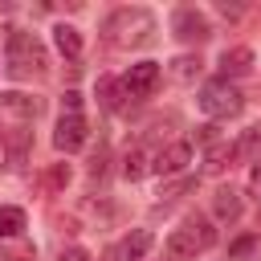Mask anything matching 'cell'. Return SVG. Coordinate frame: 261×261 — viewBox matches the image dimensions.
I'll list each match as a JSON object with an SVG mask.
<instances>
[{
    "label": "cell",
    "instance_id": "cell-1",
    "mask_svg": "<svg viewBox=\"0 0 261 261\" xmlns=\"http://www.w3.org/2000/svg\"><path fill=\"white\" fill-rule=\"evenodd\" d=\"M151 33H155V16L147 8H118L102 24L106 45H114V49H139L151 41Z\"/></svg>",
    "mask_w": 261,
    "mask_h": 261
},
{
    "label": "cell",
    "instance_id": "cell-2",
    "mask_svg": "<svg viewBox=\"0 0 261 261\" xmlns=\"http://www.w3.org/2000/svg\"><path fill=\"white\" fill-rule=\"evenodd\" d=\"M45 65H49L45 45H41L33 33L12 29V33H8V73H12V77H29V73H41Z\"/></svg>",
    "mask_w": 261,
    "mask_h": 261
},
{
    "label": "cell",
    "instance_id": "cell-3",
    "mask_svg": "<svg viewBox=\"0 0 261 261\" xmlns=\"http://www.w3.org/2000/svg\"><path fill=\"white\" fill-rule=\"evenodd\" d=\"M216 241V228L204 220V216H188L171 237H167V253H171V261H192L200 249H208Z\"/></svg>",
    "mask_w": 261,
    "mask_h": 261
},
{
    "label": "cell",
    "instance_id": "cell-4",
    "mask_svg": "<svg viewBox=\"0 0 261 261\" xmlns=\"http://www.w3.org/2000/svg\"><path fill=\"white\" fill-rule=\"evenodd\" d=\"M200 110L212 114V118H232V114L245 110V94H241L232 82L216 77V82H208V86L200 90Z\"/></svg>",
    "mask_w": 261,
    "mask_h": 261
},
{
    "label": "cell",
    "instance_id": "cell-5",
    "mask_svg": "<svg viewBox=\"0 0 261 261\" xmlns=\"http://www.w3.org/2000/svg\"><path fill=\"white\" fill-rule=\"evenodd\" d=\"M171 33H175L179 41L196 45V41H208V37H212V24H208V16L196 12V8H179V12L171 16Z\"/></svg>",
    "mask_w": 261,
    "mask_h": 261
},
{
    "label": "cell",
    "instance_id": "cell-6",
    "mask_svg": "<svg viewBox=\"0 0 261 261\" xmlns=\"http://www.w3.org/2000/svg\"><path fill=\"white\" fill-rule=\"evenodd\" d=\"M155 86H159V65H155V61H139V65H130V73L122 77L126 98H151Z\"/></svg>",
    "mask_w": 261,
    "mask_h": 261
},
{
    "label": "cell",
    "instance_id": "cell-7",
    "mask_svg": "<svg viewBox=\"0 0 261 261\" xmlns=\"http://www.w3.org/2000/svg\"><path fill=\"white\" fill-rule=\"evenodd\" d=\"M86 135H90V126H86L82 114H61L57 118V130H53V147L57 151H77L86 143Z\"/></svg>",
    "mask_w": 261,
    "mask_h": 261
},
{
    "label": "cell",
    "instance_id": "cell-8",
    "mask_svg": "<svg viewBox=\"0 0 261 261\" xmlns=\"http://www.w3.org/2000/svg\"><path fill=\"white\" fill-rule=\"evenodd\" d=\"M188 159H192V143H167L159 155H155V171L159 175H179L184 167H188Z\"/></svg>",
    "mask_w": 261,
    "mask_h": 261
},
{
    "label": "cell",
    "instance_id": "cell-9",
    "mask_svg": "<svg viewBox=\"0 0 261 261\" xmlns=\"http://www.w3.org/2000/svg\"><path fill=\"white\" fill-rule=\"evenodd\" d=\"M253 69V49L249 45H232V49H224L220 53V77L228 82V77H245Z\"/></svg>",
    "mask_w": 261,
    "mask_h": 261
},
{
    "label": "cell",
    "instance_id": "cell-10",
    "mask_svg": "<svg viewBox=\"0 0 261 261\" xmlns=\"http://www.w3.org/2000/svg\"><path fill=\"white\" fill-rule=\"evenodd\" d=\"M0 106H4L8 114H16V118H37V114L45 110V102H41L37 94H24V90H8V94H0Z\"/></svg>",
    "mask_w": 261,
    "mask_h": 261
},
{
    "label": "cell",
    "instance_id": "cell-11",
    "mask_svg": "<svg viewBox=\"0 0 261 261\" xmlns=\"http://www.w3.org/2000/svg\"><path fill=\"white\" fill-rule=\"evenodd\" d=\"M237 151H241L237 143H228V139H216V143L204 151V171H208V175H220L224 167H232Z\"/></svg>",
    "mask_w": 261,
    "mask_h": 261
},
{
    "label": "cell",
    "instance_id": "cell-12",
    "mask_svg": "<svg viewBox=\"0 0 261 261\" xmlns=\"http://www.w3.org/2000/svg\"><path fill=\"white\" fill-rule=\"evenodd\" d=\"M151 245H155V237H151L147 228H135V232L118 245V253H122V261H143V257L151 253Z\"/></svg>",
    "mask_w": 261,
    "mask_h": 261
},
{
    "label": "cell",
    "instance_id": "cell-13",
    "mask_svg": "<svg viewBox=\"0 0 261 261\" xmlns=\"http://www.w3.org/2000/svg\"><path fill=\"white\" fill-rule=\"evenodd\" d=\"M53 45H57V53H61V57H69V61H73V57L82 53V33H77L73 24H57V29H53Z\"/></svg>",
    "mask_w": 261,
    "mask_h": 261
},
{
    "label": "cell",
    "instance_id": "cell-14",
    "mask_svg": "<svg viewBox=\"0 0 261 261\" xmlns=\"http://www.w3.org/2000/svg\"><path fill=\"white\" fill-rule=\"evenodd\" d=\"M212 212H216V220H237V216H241V196H237L232 188H216Z\"/></svg>",
    "mask_w": 261,
    "mask_h": 261
},
{
    "label": "cell",
    "instance_id": "cell-15",
    "mask_svg": "<svg viewBox=\"0 0 261 261\" xmlns=\"http://www.w3.org/2000/svg\"><path fill=\"white\" fill-rule=\"evenodd\" d=\"M122 82H114V77H102L98 82V102L106 106V110H122Z\"/></svg>",
    "mask_w": 261,
    "mask_h": 261
},
{
    "label": "cell",
    "instance_id": "cell-16",
    "mask_svg": "<svg viewBox=\"0 0 261 261\" xmlns=\"http://www.w3.org/2000/svg\"><path fill=\"white\" fill-rule=\"evenodd\" d=\"M143 171H147V151L143 147H130L122 155V175L126 179H143Z\"/></svg>",
    "mask_w": 261,
    "mask_h": 261
},
{
    "label": "cell",
    "instance_id": "cell-17",
    "mask_svg": "<svg viewBox=\"0 0 261 261\" xmlns=\"http://www.w3.org/2000/svg\"><path fill=\"white\" fill-rule=\"evenodd\" d=\"M20 228H24V212L12 208V204H4L0 208V237H16Z\"/></svg>",
    "mask_w": 261,
    "mask_h": 261
},
{
    "label": "cell",
    "instance_id": "cell-18",
    "mask_svg": "<svg viewBox=\"0 0 261 261\" xmlns=\"http://www.w3.org/2000/svg\"><path fill=\"white\" fill-rule=\"evenodd\" d=\"M200 65H204L200 57H175L171 61V77L175 82H192V77H200Z\"/></svg>",
    "mask_w": 261,
    "mask_h": 261
},
{
    "label": "cell",
    "instance_id": "cell-19",
    "mask_svg": "<svg viewBox=\"0 0 261 261\" xmlns=\"http://www.w3.org/2000/svg\"><path fill=\"white\" fill-rule=\"evenodd\" d=\"M228 257H232V261H253V257H261V237H241V241L228 249Z\"/></svg>",
    "mask_w": 261,
    "mask_h": 261
},
{
    "label": "cell",
    "instance_id": "cell-20",
    "mask_svg": "<svg viewBox=\"0 0 261 261\" xmlns=\"http://www.w3.org/2000/svg\"><path fill=\"white\" fill-rule=\"evenodd\" d=\"M188 188H196V179H192V175H184V179H175V184H167V188H163L159 196H163V200H175V196H184Z\"/></svg>",
    "mask_w": 261,
    "mask_h": 261
},
{
    "label": "cell",
    "instance_id": "cell-21",
    "mask_svg": "<svg viewBox=\"0 0 261 261\" xmlns=\"http://www.w3.org/2000/svg\"><path fill=\"white\" fill-rule=\"evenodd\" d=\"M61 114H82V94H77V90H65V98H61Z\"/></svg>",
    "mask_w": 261,
    "mask_h": 261
},
{
    "label": "cell",
    "instance_id": "cell-22",
    "mask_svg": "<svg viewBox=\"0 0 261 261\" xmlns=\"http://www.w3.org/2000/svg\"><path fill=\"white\" fill-rule=\"evenodd\" d=\"M24 151H29V135L20 130V135H12V163H16V167L24 163Z\"/></svg>",
    "mask_w": 261,
    "mask_h": 261
},
{
    "label": "cell",
    "instance_id": "cell-23",
    "mask_svg": "<svg viewBox=\"0 0 261 261\" xmlns=\"http://www.w3.org/2000/svg\"><path fill=\"white\" fill-rule=\"evenodd\" d=\"M65 184H69V167H65V163H57V167L49 171V188L57 192V188H65Z\"/></svg>",
    "mask_w": 261,
    "mask_h": 261
},
{
    "label": "cell",
    "instance_id": "cell-24",
    "mask_svg": "<svg viewBox=\"0 0 261 261\" xmlns=\"http://www.w3.org/2000/svg\"><path fill=\"white\" fill-rule=\"evenodd\" d=\"M249 196H257V200H261V159L249 167Z\"/></svg>",
    "mask_w": 261,
    "mask_h": 261
},
{
    "label": "cell",
    "instance_id": "cell-25",
    "mask_svg": "<svg viewBox=\"0 0 261 261\" xmlns=\"http://www.w3.org/2000/svg\"><path fill=\"white\" fill-rule=\"evenodd\" d=\"M57 261H90V253L82 249V245H69V249H61V257Z\"/></svg>",
    "mask_w": 261,
    "mask_h": 261
},
{
    "label": "cell",
    "instance_id": "cell-26",
    "mask_svg": "<svg viewBox=\"0 0 261 261\" xmlns=\"http://www.w3.org/2000/svg\"><path fill=\"white\" fill-rule=\"evenodd\" d=\"M241 147H245V151H253V147H261V126H249V135L241 139Z\"/></svg>",
    "mask_w": 261,
    "mask_h": 261
},
{
    "label": "cell",
    "instance_id": "cell-27",
    "mask_svg": "<svg viewBox=\"0 0 261 261\" xmlns=\"http://www.w3.org/2000/svg\"><path fill=\"white\" fill-rule=\"evenodd\" d=\"M4 163H8V151H4V143H0V167H4Z\"/></svg>",
    "mask_w": 261,
    "mask_h": 261
},
{
    "label": "cell",
    "instance_id": "cell-28",
    "mask_svg": "<svg viewBox=\"0 0 261 261\" xmlns=\"http://www.w3.org/2000/svg\"><path fill=\"white\" fill-rule=\"evenodd\" d=\"M0 261H4V257H0Z\"/></svg>",
    "mask_w": 261,
    "mask_h": 261
}]
</instances>
